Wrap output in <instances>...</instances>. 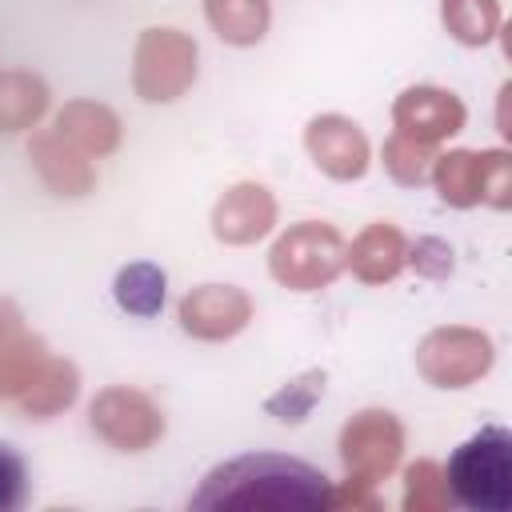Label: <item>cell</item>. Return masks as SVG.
<instances>
[{
	"label": "cell",
	"instance_id": "cell-4",
	"mask_svg": "<svg viewBox=\"0 0 512 512\" xmlns=\"http://www.w3.org/2000/svg\"><path fill=\"white\" fill-rule=\"evenodd\" d=\"M28 500V464L24 456L0 440V512H16Z\"/></svg>",
	"mask_w": 512,
	"mask_h": 512
},
{
	"label": "cell",
	"instance_id": "cell-3",
	"mask_svg": "<svg viewBox=\"0 0 512 512\" xmlns=\"http://www.w3.org/2000/svg\"><path fill=\"white\" fill-rule=\"evenodd\" d=\"M116 300L120 308L136 316H152L164 304V272L156 264H132L116 276Z\"/></svg>",
	"mask_w": 512,
	"mask_h": 512
},
{
	"label": "cell",
	"instance_id": "cell-1",
	"mask_svg": "<svg viewBox=\"0 0 512 512\" xmlns=\"http://www.w3.org/2000/svg\"><path fill=\"white\" fill-rule=\"evenodd\" d=\"M332 488L328 476L296 456L276 452H252L236 456L228 464H216L200 492L192 496V508H232V504H264V508H316L328 504Z\"/></svg>",
	"mask_w": 512,
	"mask_h": 512
},
{
	"label": "cell",
	"instance_id": "cell-2",
	"mask_svg": "<svg viewBox=\"0 0 512 512\" xmlns=\"http://www.w3.org/2000/svg\"><path fill=\"white\" fill-rule=\"evenodd\" d=\"M448 488L472 512L512 508V432L484 424L448 456Z\"/></svg>",
	"mask_w": 512,
	"mask_h": 512
}]
</instances>
